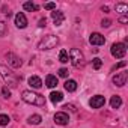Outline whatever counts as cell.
Instances as JSON below:
<instances>
[{
    "label": "cell",
    "mask_w": 128,
    "mask_h": 128,
    "mask_svg": "<svg viewBox=\"0 0 128 128\" xmlns=\"http://www.w3.org/2000/svg\"><path fill=\"white\" fill-rule=\"evenodd\" d=\"M21 100L27 104H33V106H39V107L45 106V98L39 94L32 92V90H23L21 92Z\"/></svg>",
    "instance_id": "6da1fadb"
},
{
    "label": "cell",
    "mask_w": 128,
    "mask_h": 128,
    "mask_svg": "<svg viewBox=\"0 0 128 128\" xmlns=\"http://www.w3.org/2000/svg\"><path fill=\"white\" fill-rule=\"evenodd\" d=\"M0 76L3 77L5 83H6L8 86H11V88H17L18 83L21 82V77L15 76V74H14L11 70H8L5 65H0Z\"/></svg>",
    "instance_id": "7a4b0ae2"
},
{
    "label": "cell",
    "mask_w": 128,
    "mask_h": 128,
    "mask_svg": "<svg viewBox=\"0 0 128 128\" xmlns=\"http://www.w3.org/2000/svg\"><path fill=\"white\" fill-rule=\"evenodd\" d=\"M68 56H70V60H71V63H72V66H74V68H83V66L86 65L84 56H83V53H82L80 50H77V48H71L70 53H68Z\"/></svg>",
    "instance_id": "3957f363"
},
{
    "label": "cell",
    "mask_w": 128,
    "mask_h": 128,
    "mask_svg": "<svg viewBox=\"0 0 128 128\" xmlns=\"http://www.w3.org/2000/svg\"><path fill=\"white\" fill-rule=\"evenodd\" d=\"M57 44H59V38H57V36H54V35H47V36H44V39L39 41L38 48H39V50H51V48H54Z\"/></svg>",
    "instance_id": "277c9868"
},
{
    "label": "cell",
    "mask_w": 128,
    "mask_h": 128,
    "mask_svg": "<svg viewBox=\"0 0 128 128\" xmlns=\"http://www.w3.org/2000/svg\"><path fill=\"white\" fill-rule=\"evenodd\" d=\"M112 56L113 57H116V59H122L124 56H125V53H126V47H125V44L124 42H116V44H113L112 45Z\"/></svg>",
    "instance_id": "5b68a950"
},
{
    "label": "cell",
    "mask_w": 128,
    "mask_h": 128,
    "mask_svg": "<svg viewBox=\"0 0 128 128\" xmlns=\"http://www.w3.org/2000/svg\"><path fill=\"white\" fill-rule=\"evenodd\" d=\"M104 104H106V98H104L102 95H95V96H92L90 101H89V106H90L92 108H101Z\"/></svg>",
    "instance_id": "8992f818"
},
{
    "label": "cell",
    "mask_w": 128,
    "mask_h": 128,
    "mask_svg": "<svg viewBox=\"0 0 128 128\" xmlns=\"http://www.w3.org/2000/svg\"><path fill=\"white\" fill-rule=\"evenodd\" d=\"M6 60H8V63L12 66V68H20L21 66V59L17 56V54H14V53H8L6 54Z\"/></svg>",
    "instance_id": "52a82bcc"
},
{
    "label": "cell",
    "mask_w": 128,
    "mask_h": 128,
    "mask_svg": "<svg viewBox=\"0 0 128 128\" xmlns=\"http://www.w3.org/2000/svg\"><path fill=\"white\" fill-rule=\"evenodd\" d=\"M126 78H128V72H119V74H116L114 77H113V83L116 84V86H124V84H126Z\"/></svg>",
    "instance_id": "ba28073f"
},
{
    "label": "cell",
    "mask_w": 128,
    "mask_h": 128,
    "mask_svg": "<svg viewBox=\"0 0 128 128\" xmlns=\"http://www.w3.org/2000/svg\"><path fill=\"white\" fill-rule=\"evenodd\" d=\"M54 122L59 124V125H66L70 122V116L65 112H59V113L54 114Z\"/></svg>",
    "instance_id": "9c48e42d"
},
{
    "label": "cell",
    "mask_w": 128,
    "mask_h": 128,
    "mask_svg": "<svg viewBox=\"0 0 128 128\" xmlns=\"http://www.w3.org/2000/svg\"><path fill=\"white\" fill-rule=\"evenodd\" d=\"M15 26H17L18 29L27 27V18H26V15H24L23 12H18V14L15 15Z\"/></svg>",
    "instance_id": "30bf717a"
},
{
    "label": "cell",
    "mask_w": 128,
    "mask_h": 128,
    "mask_svg": "<svg viewBox=\"0 0 128 128\" xmlns=\"http://www.w3.org/2000/svg\"><path fill=\"white\" fill-rule=\"evenodd\" d=\"M89 41H90L92 45H102V44L106 42V38H104L101 33H92L90 38H89Z\"/></svg>",
    "instance_id": "8fae6325"
},
{
    "label": "cell",
    "mask_w": 128,
    "mask_h": 128,
    "mask_svg": "<svg viewBox=\"0 0 128 128\" xmlns=\"http://www.w3.org/2000/svg\"><path fill=\"white\" fill-rule=\"evenodd\" d=\"M51 18H53V21H54L56 26H60V24L63 23V20H65V15H63V12L54 9V11L51 12Z\"/></svg>",
    "instance_id": "7c38bea8"
},
{
    "label": "cell",
    "mask_w": 128,
    "mask_h": 128,
    "mask_svg": "<svg viewBox=\"0 0 128 128\" xmlns=\"http://www.w3.org/2000/svg\"><path fill=\"white\" fill-rule=\"evenodd\" d=\"M29 84H30V88H33V89H39V88L42 86V80H41L39 77L33 76V77L29 78Z\"/></svg>",
    "instance_id": "4fadbf2b"
},
{
    "label": "cell",
    "mask_w": 128,
    "mask_h": 128,
    "mask_svg": "<svg viewBox=\"0 0 128 128\" xmlns=\"http://www.w3.org/2000/svg\"><path fill=\"white\" fill-rule=\"evenodd\" d=\"M45 84L48 86V88H56L57 86V77L56 76H51V74H48L47 76V78H45Z\"/></svg>",
    "instance_id": "5bb4252c"
},
{
    "label": "cell",
    "mask_w": 128,
    "mask_h": 128,
    "mask_svg": "<svg viewBox=\"0 0 128 128\" xmlns=\"http://www.w3.org/2000/svg\"><path fill=\"white\" fill-rule=\"evenodd\" d=\"M110 106H112V108H119V107L122 106V100H120V96H119V95L112 96V100H110Z\"/></svg>",
    "instance_id": "9a60e30c"
},
{
    "label": "cell",
    "mask_w": 128,
    "mask_h": 128,
    "mask_svg": "<svg viewBox=\"0 0 128 128\" xmlns=\"http://www.w3.org/2000/svg\"><path fill=\"white\" fill-rule=\"evenodd\" d=\"M63 86H65V89H66L68 92H74V90L77 89V82H76V80H66Z\"/></svg>",
    "instance_id": "2e32d148"
},
{
    "label": "cell",
    "mask_w": 128,
    "mask_h": 128,
    "mask_svg": "<svg viewBox=\"0 0 128 128\" xmlns=\"http://www.w3.org/2000/svg\"><path fill=\"white\" fill-rule=\"evenodd\" d=\"M50 100H51V102H60L62 100H63V95H62V92H51L50 94Z\"/></svg>",
    "instance_id": "e0dca14e"
},
{
    "label": "cell",
    "mask_w": 128,
    "mask_h": 128,
    "mask_svg": "<svg viewBox=\"0 0 128 128\" xmlns=\"http://www.w3.org/2000/svg\"><path fill=\"white\" fill-rule=\"evenodd\" d=\"M41 120H42V118H41L39 114H32V116L27 119V122H29L30 125H38V124H41Z\"/></svg>",
    "instance_id": "ac0fdd59"
},
{
    "label": "cell",
    "mask_w": 128,
    "mask_h": 128,
    "mask_svg": "<svg viewBox=\"0 0 128 128\" xmlns=\"http://www.w3.org/2000/svg\"><path fill=\"white\" fill-rule=\"evenodd\" d=\"M59 60H60L62 63H66V62L70 60V56H68V51H66V50H60V53H59Z\"/></svg>",
    "instance_id": "d6986e66"
},
{
    "label": "cell",
    "mask_w": 128,
    "mask_h": 128,
    "mask_svg": "<svg viewBox=\"0 0 128 128\" xmlns=\"http://www.w3.org/2000/svg\"><path fill=\"white\" fill-rule=\"evenodd\" d=\"M23 6H24V9L29 11V12H32V11H38V9H39V6L35 5V3H32V2H26Z\"/></svg>",
    "instance_id": "ffe728a7"
},
{
    "label": "cell",
    "mask_w": 128,
    "mask_h": 128,
    "mask_svg": "<svg viewBox=\"0 0 128 128\" xmlns=\"http://www.w3.org/2000/svg\"><path fill=\"white\" fill-rule=\"evenodd\" d=\"M116 12L126 14V12H128V5H126V3H118V5H116Z\"/></svg>",
    "instance_id": "44dd1931"
},
{
    "label": "cell",
    "mask_w": 128,
    "mask_h": 128,
    "mask_svg": "<svg viewBox=\"0 0 128 128\" xmlns=\"http://www.w3.org/2000/svg\"><path fill=\"white\" fill-rule=\"evenodd\" d=\"M92 66H94V70H100V68L102 66V60H101L100 57H95V59L92 60Z\"/></svg>",
    "instance_id": "7402d4cb"
},
{
    "label": "cell",
    "mask_w": 128,
    "mask_h": 128,
    "mask_svg": "<svg viewBox=\"0 0 128 128\" xmlns=\"http://www.w3.org/2000/svg\"><path fill=\"white\" fill-rule=\"evenodd\" d=\"M9 116L8 114H0V125H8L9 124Z\"/></svg>",
    "instance_id": "603a6c76"
},
{
    "label": "cell",
    "mask_w": 128,
    "mask_h": 128,
    "mask_svg": "<svg viewBox=\"0 0 128 128\" xmlns=\"http://www.w3.org/2000/svg\"><path fill=\"white\" fill-rule=\"evenodd\" d=\"M8 32V27H6V23L3 21H0V36H5Z\"/></svg>",
    "instance_id": "cb8c5ba5"
},
{
    "label": "cell",
    "mask_w": 128,
    "mask_h": 128,
    "mask_svg": "<svg viewBox=\"0 0 128 128\" xmlns=\"http://www.w3.org/2000/svg\"><path fill=\"white\" fill-rule=\"evenodd\" d=\"M68 74H70V71H68L66 68H60V70H59V76H60V77H63V78H66V77H68Z\"/></svg>",
    "instance_id": "d4e9b609"
},
{
    "label": "cell",
    "mask_w": 128,
    "mask_h": 128,
    "mask_svg": "<svg viewBox=\"0 0 128 128\" xmlns=\"http://www.w3.org/2000/svg\"><path fill=\"white\" fill-rule=\"evenodd\" d=\"M2 95H3L5 98H9V96H11V90L8 89V86H3V88H2Z\"/></svg>",
    "instance_id": "484cf974"
},
{
    "label": "cell",
    "mask_w": 128,
    "mask_h": 128,
    "mask_svg": "<svg viewBox=\"0 0 128 128\" xmlns=\"http://www.w3.org/2000/svg\"><path fill=\"white\" fill-rule=\"evenodd\" d=\"M44 9H47V11L56 9V5H54V3H45V5H44Z\"/></svg>",
    "instance_id": "4316f807"
},
{
    "label": "cell",
    "mask_w": 128,
    "mask_h": 128,
    "mask_svg": "<svg viewBox=\"0 0 128 128\" xmlns=\"http://www.w3.org/2000/svg\"><path fill=\"white\" fill-rule=\"evenodd\" d=\"M63 108H65V110H70V112H76V107H74L72 104H65V106H63Z\"/></svg>",
    "instance_id": "83f0119b"
},
{
    "label": "cell",
    "mask_w": 128,
    "mask_h": 128,
    "mask_svg": "<svg viewBox=\"0 0 128 128\" xmlns=\"http://www.w3.org/2000/svg\"><path fill=\"white\" fill-rule=\"evenodd\" d=\"M125 65H126L125 62H119V63H116V65L112 68V71H114V70H118V68H122V66H125Z\"/></svg>",
    "instance_id": "f1b7e54d"
},
{
    "label": "cell",
    "mask_w": 128,
    "mask_h": 128,
    "mask_svg": "<svg viewBox=\"0 0 128 128\" xmlns=\"http://www.w3.org/2000/svg\"><path fill=\"white\" fill-rule=\"evenodd\" d=\"M110 24H112V21H110V20H102V23H101V26H102V27H108Z\"/></svg>",
    "instance_id": "f546056e"
},
{
    "label": "cell",
    "mask_w": 128,
    "mask_h": 128,
    "mask_svg": "<svg viewBox=\"0 0 128 128\" xmlns=\"http://www.w3.org/2000/svg\"><path fill=\"white\" fill-rule=\"evenodd\" d=\"M45 24H47V20H45V18H41L38 26H39V27H45Z\"/></svg>",
    "instance_id": "4dcf8cb0"
},
{
    "label": "cell",
    "mask_w": 128,
    "mask_h": 128,
    "mask_svg": "<svg viewBox=\"0 0 128 128\" xmlns=\"http://www.w3.org/2000/svg\"><path fill=\"white\" fill-rule=\"evenodd\" d=\"M119 21H120V23H126V21H128V18H126V17H120V18H119Z\"/></svg>",
    "instance_id": "1f68e13d"
},
{
    "label": "cell",
    "mask_w": 128,
    "mask_h": 128,
    "mask_svg": "<svg viewBox=\"0 0 128 128\" xmlns=\"http://www.w3.org/2000/svg\"><path fill=\"white\" fill-rule=\"evenodd\" d=\"M101 11H102V12H108V8H107V6H102Z\"/></svg>",
    "instance_id": "d6a6232c"
}]
</instances>
